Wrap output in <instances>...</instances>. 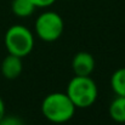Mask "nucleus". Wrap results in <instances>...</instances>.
<instances>
[{"mask_svg": "<svg viewBox=\"0 0 125 125\" xmlns=\"http://www.w3.org/2000/svg\"><path fill=\"white\" fill-rule=\"evenodd\" d=\"M75 106L66 92H51L42 102V115L56 124L71 120L75 113Z\"/></svg>", "mask_w": 125, "mask_h": 125, "instance_id": "nucleus-1", "label": "nucleus"}, {"mask_svg": "<svg viewBox=\"0 0 125 125\" xmlns=\"http://www.w3.org/2000/svg\"><path fill=\"white\" fill-rule=\"evenodd\" d=\"M66 94L75 106V108H87L91 107L98 96L97 85L94 79L89 77L74 75L67 86Z\"/></svg>", "mask_w": 125, "mask_h": 125, "instance_id": "nucleus-2", "label": "nucleus"}, {"mask_svg": "<svg viewBox=\"0 0 125 125\" xmlns=\"http://www.w3.org/2000/svg\"><path fill=\"white\" fill-rule=\"evenodd\" d=\"M4 42L9 53L23 58L28 56L34 47V35L27 27L13 24L6 31Z\"/></svg>", "mask_w": 125, "mask_h": 125, "instance_id": "nucleus-3", "label": "nucleus"}, {"mask_svg": "<svg viewBox=\"0 0 125 125\" xmlns=\"http://www.w3.org/2000/svg\"><path fill=\"white\" fill-rule=\"evenodd\" d=\"M34 28L39 39L51 42L61 38L64 29V23L57 12L46 11L37 18Z\"/></svg>", "mask_w": 125, "mask_h": 125, "instance_id": "nucleus-4", "label": "nucleus"}, {"mask_svg": "<svg viewBox=\"0 0 125 125\" xmlns=\"http://www.w3.org/2000/svg\"><path fill=\"white\" fill-rule=\"evenodd\" d=\"M72 68L75 75L89 77L95 69V58L86 51L78 52L72 60Z\"/></svg>", "mask_w": 125, "mask_h": 125, "instance_id": "nucleus-5", "label": "nucleus"}, {"mask_svg": "<svg viewBox=\"0 0 125 125\" xmlns=\"http://www.w3.org/2000/svg\"><path fill=\"white\" fill-rule=\"evenodd\" d=\"M23 69L22 58L9 53L1 62V73L6 79H16L21 75Z\"/></svg>", "mask_w": 125, "mask_h": 125, "instance_id": "nucleus-6", "label": "nucleus"}, {"mask_svg": "<svg viewBox=\"0 0 125 125\" xmlns=\"http://www.w3.org/2000/svg\"><path fill=\"white\" fill-rule=\"evenodd\" d=\"M109 115L117 123H125V96H117L111 102Z\"/></svg>", "mask_w": 125, "mask_h": 125, "instance_id": "nucleus-7", "label": "nucleus"}, {"mask_svg": "<svg viewBox=\"0 0 125 125\" xmlns=\"http://www.w3.org/2000/svg\"><path fill=\"white\" fill-rule=\"evenodd\" d=\"M35 7L37 6L33 4L32 0H12L11 4L12 12L21 18L29 17L31 15H33Z\"/></svg>", "mask_w": 125, "mask_h": 125, "instance_id": "nucleus-8", "label": "nucleus"}, {"mask_svg": "<svg viewBox=\"0 0 125 125\" xmlns=\"http://www.w3.org/2000/svg\"><path fill=\"white\" fill-rule=\"evenodd\" d=\"M111 86L117 96H125V68H119L112 74Z\"/></svg>", "mask_w": 125, "mask_h": 125, "instance_id": "nucleus-9", "label": "nucleus"}, {"mask_svg": "<svg viewBox=\"0 0 125 125\" xmlns=\"http://www.w3.org/2000/svg\"><path fill=\"white\" fill-rule=\"evenodd\" d=\"M0 125H26L24 122L16 115H4L0 119Z\"/></svg>", "mask_w": 125, "mask_h": 125, "instance_id": "nucleus-10", "label": "nucleus"}, {"mask_svg": "<svg viewBox=\"0 0 125 125\" xmlns=\"http://www.w3.org/2000/svg\"><path fill=\"white\" fill-rule=\"evenodd\" d=\"M32 1L37 7H47V6H51L56 0H32Z\"/></svg>", "mask_w": 125, "mask_h": 125, "instance_id": "nucleus-11", "label": "nucleus"}, {"mask_svg": "<svg viewBox=\"0 0 125 125\" xmlns=\"http://www.w3.org/2000/svg\"><path fill=\"white\" fill-rule=\"evenodd\" d=\"M5 115V103L2 101V98L0 97V119Z\"/></svg>", "mask_w": 125, "mask_h": 125, "instance_id": "nucleus-12", "label": "nucleus"}]
</instances>
